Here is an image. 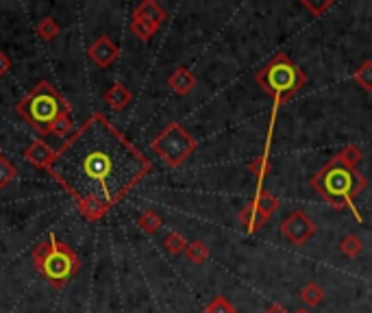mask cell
<instances>
[{
    "label": "cell",
    "mask_w": 372,
    "mask_h": 313,
    "mask_svg": "<svg viewBox=\"0 0 372 313\" xmlns=\"http://www.w3.org/2000/svg\"><path fill=\"white\" fill-rule=\"evenodd\" d=\"M311 189L316 191L322 201L335 209H349L353 211L355 220L361 222V215L355 207V198L366 189V179L355 167L347 165L337 155L320 167L311 177Z\"/></svg>",
    "instance_id": "7a4b0ae2"
},
{
    "label": "cell",
    "mask_w": 372,
    "mask_h": 313,
    "mask_svg": "<svg viewBox=\"0 0 372 313\" xmlns=\"http://www.w3.org/2000/svg\"><path fill=\"white\" fill-rule=\"evenodd\" d=\"M301 298H303V302L305 305H309V307H316V305H320L322 300H325V290L318 285V283H307V285H303V290H301Z\"/></svg>",
    "instance_id": "9a60e30c"
},
{
    "label": "cell",
    "mask_w": 372,
    "mask_h": 313,
    "mask_svg": "<svg viewBox=\"0 0 372 313\" xmlns=\"http://www.w3.org/2000/svg\"><path fill=\"white\" fill-rule=\"evenodd\" d=\"M196 139L181 126L179 122H170L159 131V135L151 141L153 153L170 167H179L185 163V159L196 150Z\"/></svg>",
    "instance_id": "8992f818"
},
{
    "label": "cell",
    "mask_w": 372,
    "mask_h": 313,
    "mask_svg": "<svg viewBox=\"0 0 372 313\" xmlns=\"http://www.w3.org/2000/svg\"><path fill=\"white\" fill-rule=\"evenodd\" d=\"M54 157H57V150H52L44 139L31 141V144H28L26 150H24V159L31 163V165L40 167V170H46V172L50 170Z\"/></svg>",
    "instance_id": "9c48e42d"
},
{
    "label": "cell",
    "mask_w": 372,
    "mask_h": 313,
    "mask_svg": "<svg viewBox=\"0 0 372 313\" xmlns=\"http://www.w3.org/2000/svg\"><path fill=\"white\" fill-rule=\"evenodd\" d=\"M74 131H76V129H74L72 113H66V116H62L59 120H57V124L52 126V135H57V137H64V139H68V137H70Z\"/></svg>",
    "instance_id": "44dd1931"
},
{
    "label": "cell",
    "mask_w": 372,
    "mask_h": 313,
    "mask_svg": "<svg viewBox=\"0 0 372 313\" xmlns=\"http://www.w3.org/2000/svg\"><path fill=\"white\" fill-rule=\"evenodd\" d=\"M16 113L37 135H50L62 116L72 113V105L59 94L50 81H40L18 105Z\"/></svg>",
    "instance_id": "3957f363"
},
{
    "label": "cell",
    "mask_w": 372,
    "mask_h": 313,
    "mask_svg": "<svg viewBox=\"0 0 372 313\" xmlns=\"http://www.w3.org/2000/svg\"><path fill=\"white\" fill-rule=\"evenodd\" d=\"M137 226H139V229L144 231L146 235H153V233H157V231L161 229V218H159L157 211L146 209L144 213H141V215L137 218Z\"/></svg>",
    "instance_id": "5bb4252c"
},
{
    "label": "cell",
    "mask_w": 372,
    "mask_h": 313,
    "mask_svg": "<svg viewBox=\"0 0 372 313\" xmlns=\"http://www.w3.org/2000/svg\"><path fill=\"white\" fill-rule=\"evenodd\" d=\"M165 250L170 252V254H181V252H185L187 250V240L181 235V233H177V231H173V233H168L165 235Z\"/></svg>",
    "instance_id": "d6986e66"
},
{
    "label": "cell",
    "mask_w": 372,
    "mask_h": 313,
    "mask_svg": "<svg viewBox=\"0 0 372 313\" xmlns=\"http://www.w3.org/2000/svg\"><path fill=\"white\" fill-rule=\"evenodd\" d=\"M151 161L105 113L94 111L57 150L48 170L88 222L103 220L146 179Z\"/></svg>",
    "instance_id": "6da1fadb"
},
{
    "label": "cell",
    "mask_w": 372,
    "mask_h": 313,
    "mask_svg": "<svg viewBox=\"0 0 372 313\" xmlns=\"http://www.w3.org/2000/svg\"><path fill=\"white\" fill-rule=\"evenodd\" d=\"M353 78H355V83L359 85L361 90L372 92V61H370V59L364 61V64L355 70Z\"/></svg>",
    "instance_id": "e0dca14e"
},
{
    "label": "cell",
    "mask_w": 372,
    "mask_h": 313,
    "mask_svg": "<svg viewBox=\"0 0 372 313\" xmlns=\"http://www.w3.org/2000/svg\"><path fill=\"white\" fill-rule=\"evenodd\" d=\"M0 157H3V148H0Z\"/></svg>",
    "instance_id": "f1b7e54d"
},
{
    "label": "cell",
    "mask_w": 372,
    "mask_h": 313,
    "mask_svg": "<svg viewBox=\"0 0 372 313\" xmlns=\"http://www.w3.org/2000/svg\"><path fill=\"white\" fill-rule=\"evenodd\" d=\"M205 313H236V307L228 302L224 296H216L207 307H205Z\"/></svg>",
    "instance_id": "cb8c5ba5"
},
{
    "label": "cell",
    "mask_w": 372,
    "mask_h": 313,
    "mask_svg": "<svg viewBox=\"0 0 372 313\" xmlns=\"http://www.w3.org/2000/svg\"><path fill=\"white\" fill-rule=\"evenodd\" d=\"M255 81L272 98V102H274L272 118H274L277 109L283 102H288L307 83V74L285 52H277L272 59L257 72Z\"/></svg>",
    "instance_id": "5b68a950"
},
{
    "label": "cell",
    "mask_w": 372,
    "mask_h": 313,
    "mask_svg": "<svg viewBox=\"0 0 372 313\" xmlns=\"http://www.w3.org/2000/svg\"><path fill=\"white\" fill-rule=\"evenodd\" d=\"M133 18L141 20V22H149L153 26H161L165 22L168 13L159 3H155V0H144V3L137 5V9L133 11Z\"/></svg>",
    "instance_id": "8fae6325"
},
{
    "label": "cell",
    "mask_w": 372,
    "mask_h": 313,
    "mask_svg": "<svg viewBox=\"0 0 372 313\" xmlns=\"http://www.w3.org/2000/svg\"><path fill=\"white\" fill-rule=\"evenodd\" d=\"M103 100H105V105H109L113 111H122V109H127V107L131 105L133 94H131V90L127 88V85H122V83H113L111 88L105 92Z\"/></svg>",
    "instance_id": "7c38bea8"
},
{
    "label": "cell",
    "mask_w": 372,
    "mask_h": 313,
    "mask_svg": "<svg viewBox=\"0 0 372 313\" xmlns=\"http://www.w3.org/2000/svg\"><path fill=\"white\" fill-rule=\"evenodd\" d=\"M337 157L344 161L347 165H351V167H355L361 159H364V153H361V148H357V146H353V144H349V146H344L339 153H337Z\"/></svg>",
    "instance_id": "7402d4cb"
},
{
    "label": "cell",
    "mask_w": 372,
    "mask_h": 313,
    "mask_svg": "<svg viewBox=\"0 0 372 313\" xmlns=\"http://www.w3.org/2000/svg\"><path fill=\"white\" fill-rule=\"evenodd\" d=\"M313 233H316V224H313V220L301 209L292 211L288 218L281 222V235L294 246L307 244Z\"/></svg>",
    "instance_id": "52a82bcc"
},
{
    "label": "cell",
    "mask_w": 372,
    "mask_h": 313,
    "mask_svg": "<svg viewBox=\"0 0 372 313\" xmlns=\"http://www.w3.org/2000/svg\"><path fill=\"white\" fill-rule=\"evenodd\" d=\"M16 177H18L16 165L9 159L0 157V189H5L7 185H11L16 181Z\"/></svg>",
    "instance_id": "ffe728a7"
},
{
    "label": "cell",
    "mask_w": 372,
    "mask_h": 313,
    "mask_svg": "<svg viewBox=\"0 0 372 313\" xmlns=\"http://www.w3.org/2000/svg\"><path fill=\"white\" fill-rule=\"evenodd\" d=\"M196 76H194V72L192 70H187V68H177L173 74L168 76V88L173 90L175 94H179V96H187V94H192L194 92V88H196Z\"/></svg>",
    "instance_id": "30bf717a"
},
{
    "label": "cell",
    "mask_w": 372,
    "mask_h": 313,
    "mask_svg": "<svg viewBox=\"0 0 372 313\" xmlns=\"http://www.w3.org/2000/svg\"><path fill=\"white\" fill-rule=\"evenodd\" d=\"M301 5H303V9H307L313 18H322L325 11L333 7L331 0H325V3H311V0H301Z\"/></svg>",
    "instance_id": "d4e9b609"
},
{
    "label": "cell",
    "mask_w": 372,
    "mask_h": 313,
    "mask_svg": "<svg viewBox=\"0 0 372 313\" xmlns=\"http://www.w3.org/2000/svg\"><path fill=\"white\" fill-rule=\"evenodd\" d=\"M248 170L257 177V181L262 183V181L266 179V175L270 172V161H268V157H257V159H252L250 165H248Z\"/></svg>",
    "instance_id": "603a6c76"
},
{
    "label": "cell",
    "mask_w": 372,
    "mask_h": 313,
    "mask_svg": "<svg viewBox=\"0 0 372 313\" xmlns=\"http://www.w3.org/2000/svg\"><path fill=\"white\" fill-rule=\"evenodd\" d=\"M35 33H37L40 40H44V42H52L57 35L62 33V26H59V22H57L54 18H42V20L35 24Z\"/></svg>",
    "instance_id": "4fadbf2b"
},
{
    "label": "cell",
    "mask_w": 372,
    "mask_h": 313,
    "mask_svg": "<svg viewBox=\"0 0 372 313\" xmlns=\"http://www.w3.org/2000/svg\"><path fill=\"white\" fill-rule=\"evenodd\" d=\"M361 250H364V242L357 235H347L344 240L339 242V252L347 254L349 259H355Z\"/></svg>",
    "instance_id": "ac0fdd59"
},
{
    "label": "cell",
    "mask_w": 372,
    "mask_h": 313,
    "mask_svg": "<svg viewBox=\"0 0 372 313\" xmlns=\"http://www.w3.org/2000/svg\"><path fill=\"white\" fill-rule=\"evenodd\" d=\"M11 70V59H9V54L5 50H0V78L7 76V72Z\"/></svg>",
    "instance_id": "484cf974"
},
{
    "label": "cell",
    "mask_w": 372,
    "mask_h": 313,
    "mask_svg": "<svg viewBox=\"0 0 372 313\" xmlns=\"http://www.w3.org/2000/svg\"><path fill=\"white\" fill-rule=\"evenodd\" d=\"M31 264L54 290L66 288L81 270V257L76 250L68 242L57 240L52 233L35 246L31 252Z\"/></svg>",
    "instance_id": "277c9868"
},
{
    "label": "cell",
    "mask_w": 372,
    "mask_h": 313,
    "mask_svg": "<svg viewBox=\"0 0 372 313\" xmlns=\"http://www.w3.org/2000/svg\"><path fill=\"white\" fill-rule=\"evenodd\" d=\"M294 313H309V311H305V309H298V311H294Z\"/></svg>",
    "instance_id": "83f0119b"
},
{
    "label": "cell",
    "mask_w": 372,
    "mask_h": 313,
    "mask_svg": "<svg viewBox=\"0 0 372 313\" xmlns=\"http://www.w3.org/2000/svg\"><path fill=\"white\" fill-rule=\"evenodd\" d=\"M185 254H187V259H190L192 264L200 266V264H205V261L209 259V248H207L205 242H198V240H196V242H190V244H187Z\"/></svg>",
    "instance_id": "2e32d148"
},
{
    "label": "cell",
    "mask_w": 372,
    "mask_h": 313,
    "mask_svg": "<svg viewBox=\"0 0 372 313\" xmlns=\"http://www.w3.org/2000/svg\"><path fill=\"white\" fill-rule=\"evenodd\" d=\"M88 57H90V59H92L98 68H109V66H113V64L118 61L120 48H118V44L113 42L111 37L100 35V37H96V40L90 44Z\"/></svg>",
    "instance_id": "ba28073f"
},
{
    "label": "cell",
    "mask_w": 372,
    "mask_h": 313,
    "mask_svg": "<svg viewBox=\"0 0 372 313\" xmlns=\"http://www.w3.org/2000/svg\"><path fill=\"white\" fill-rule=\"evenodd\" d=\"M264 313H288V309H285L283 305H279V302H274V305H270Z\"/></svg>",
    "instance_id": "4316f807"
}]
</instances>
